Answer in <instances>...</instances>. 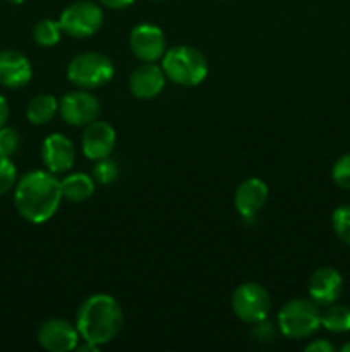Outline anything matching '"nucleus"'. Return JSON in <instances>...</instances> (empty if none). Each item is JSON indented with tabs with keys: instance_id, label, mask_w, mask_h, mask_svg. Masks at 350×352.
<instances>
[{
	"instance_id": "obj_1",
	"label": "nucleus",
	"mask_w": 350,
	"mask_h": 352,
	"mask_svg": "<svg viewBox=\"0 0 350 352\" xmlns=\"http://www.w3.org/2000/svg\"><path fill=\"white\" fill-rule=\"evenodd\" d=\"M62 198L60 181L48 170L27 172L14 188L17 213L31 223L48 222L57 213Z\"/></svg>"
},
{
	"instance_id": "obj_2",
	"label": "nucleus",
	"mask_w": 350,
	"mask_h": 352,
	"mask_svg": "<svg viewBox=\"0 0 350 352\" xmlns=\"http://www.w3.org/2000/svg\"><path fill=\"white\" fill-rule=\"evenodd\" d=\"M124 325V311L115 298L93 294L81 302L75 316V327L82 340L103 346L119 336Z\"/></svg>"
},
{
	"instance_id": "obj_3",
	"label": "nucleus",
	"mask_w": 350,
	"mask_h": 352,
	"mask_svg": "<svg viewBox=\"0 0 350 352\" xmlns=\"http://www.w3.org/2000/svg\"><path fill=\"white\" fill-rule=\"evenodd\" d=\"M161 69L170 81L180 86H198L208 76V60L194 47L178 45L165 52Z\"/></svg>"
},
{
	"instance_id": "obj_4",
	"label": "nucleus",
	"mask_w": 350,
	"mask_h": 352,
	"mask_svg": "<svg viewBox=\"0 0 350 352\" xmlns=\"http://www.w3.org/2000/svg\"><path fill=\"white\" fill-rule=\"evenodd\" d=\"M321 327V309L312 299H292L278 313V329L288 339L311 337Z\"/></svg>"
},
{
	"instance_id": "obj_5",
	"label": "nucleus",
	"mask_w": 350,
	"mask_h": 352,
	"mask_svg": "<svg viewBox=\"0 0 350 352\" xmlns=\"http://www.w3.org/2000/svg\"><path fill=\"white\" fill-rule=\"evenodd\" d=\"M112 60L98 52H84L69 62L67 78L81 89H96L105 86L113 78Z\"/></svg>"
},
{
	"instance_id": "obj_6",
	"label": "nucleus",
	"mask_w": 350,
	"mask_h": 352,
	"mask_svg": "<svg viewBox=\"0 0 350 352\" xmlns=\"http://www.w3.org/2000/svg\"><path fill=\"white\" fill-rule=\"evenodd\" d=\"M233 313L244 323H259L268 318L271 311V298L263 285L256 282H244L233 291L230 299Z\"/></svg>"
},
{
	"instance_id": "obj_7",
	"label": "nucleus",
	"mask_w": 350,
	"mask_h": 352,
	"mask_svg": "<svg viewBox=\"0 0 350 352\" xmlns=\"http://www.w3.org/2000/svg\"><path fill=\"white\" fill-rule=\"evenodd\" d=\"M58 23L69 36L88 38L102 28L103 10L89 0H79L62 10Z\"/></svg>"
},
{
	"instance_id": "obj_8",
	"label": "nucleus",
	"mask_w": 350,
	"mask_h": 352,
	"mask_svg": "<svg viewBox=\"0 0 350 352\" xmlns=\"http://www.w3.org/2000/svg\"><path fill=\"white\" fill-rule=\"evenodd\" d=\"M102 112L98 98L88 91H72L58 102V113L69 126L84 127L98 119Z\"/></svg>"
},
{
	"instance_id": "obj_9",
	"label": "nucleus",
	"mask_w": 350,
	"mask_h": 352,
	"mask_svg": "<svg viewBox=\"0 0 350 352\" xmlns=\"http://www.w3.org/2000/svg\"><path fill=\"white\" fill-rule=\"evenodd\" d=\"M36 339L43 349L50 352H69L78 347L79 330L67 320L51 318L41 323Z\"/></svg>"
},
{
	"instance_id": "obj_10",
	"label": "nucleus",
	"mask_w": 350,
	"mask_h": 352,
	"mask_svg": "<svg viewBox=\"0 0 350 352\" xmlns=\"http://www.w3.org/2000/svg\"><path fill=\"white\" fill-rule=\"evenodd\" d=\"M129 47L132 54L143 62H156L167 52L165 34L161 28L154 24H137L129 36Z\"/></svg>"
},
{
	"instance_id": "obj_11",
	"label": "nucleus",
	"mask_w": 350,
	"mask_h": 352,
	"mask_svg": "<svg viewBox=\"0 0 350 352\" xmlns=\"http://www.w3.org/2000/svg\"><path fill=\"white\" fill-rule=\"evenodd\" d=\"M117 143L115 129L105 120H93L84 126V133L81 138L82 153L89 160H102L110 157Z\"/></svg>"
},
{
	"instance_id": "obj_12",
	"label": "nucleus",
	"mask_w": 350,
	"mask_h": 352,
	"mask_svg": "<svg viewBox=\"0 0 350 352\" xmlns=\"http://www.w3.org/2000/svg\"><path fill=\"white\" fill-rule=\"evenodd\" d=\"M41 160L51 174L69 172L75 160V148L69 138L62 134H50L41 144Z\"/></svg>"
},
{
	"instance_id": "obj_13",
	"label": "nucleus",
	"mask_w": 350,
	"mask_h": 352,
	"mask_svg": "<svg viewBox=\"0 0 350 352\" xmlns=\"http://www.w3.org/2000/svg\"><path fill=\"white\" fill-rule=\"evenodd\" d=\"M343 289V278L335 268L321 267L311 275L307 284L309 298L319 306H329L340 298Z\"/></svg>"
},
{
	"instance_id": "obj_14",
	"label": "nucleus",
	"mask_w": 350,
	"mask_h": 352,
	"mask_svg": "<svg viewBox=\"0 0 350 352\" xmlns=\"http://www.w3.org/2000/svg\"><path fill=\"white\" fill-rule=\"evenodd\" d=\"M33 76V67L26 55L17 50H0V86L17 89L26 86Z\"/></svg>"
},
{
	"instance_id": "obj_15",
	"label": "nucleus",
	"mask_w": 350,
	"mask_h": 352,
	"mask_svg": "<svg viewBox=\"0 0 350 352\" xmlns=\"http://www.w3.org/2000/svg\"><path fill=\"white\" fill-rule=\"evenodd\" d=\"M163 69L154 62H144L143 65L136 67L129 78V89L136 98L151 100L161 93L165 86Z\"/></svg>"
},
{
	"instance_id": "obj_16",
	"label": "nucleus",
	"mask_w": 350,
	"mask_h": 352,
	"mask_svg": "<svg viewBox=\"0 0 350 352\" xmlns=\"http://www.w3.org/2000/svg\"><path fill=\"white\" fill-rule=\"evenodd\" d=\"M235 208L242 219H254L268 201V186L261 179L250 177L235 191Z\"/></svg>"
},
{
	"instance_id": "obj_17",
	"label": "nucleus",
	"mask_w": 350,
	"mask_h": 352,
	"mask_svg": "<svg viewBox=\"0 0 350 352\" xmlns=\"http://www.w3.org/2000/svg\"><path fill=\"white\" fill-rule=\"evenodd\" d=\"M62 196L71 203H82L95 192V181L84 172H74L60 181Z\"/></svg>"
},
{
	"instance_id": "obj_18",
	"label": "nucleus",
	"mask_w": 350,
	"mask_h": 352,
	"mask_svg": "<svg viewBox=\"0 0 350 352\" xmlns=\"http://www.w3.org/2000/svg\"><path fill=\"white\" fill-rule=\"evenodd\" d=\"M57 112H58L57 98L43 93V95H36L30 103H27L26 117L31 124H34V126H43V124L50 122Z\"/></svg>"
},
{
	"instance_id": "obj_19",
	"label": "nucleus",
	"mask_w": 350,
	"mask_h": 352,
	"mask_svg": "<svg viewBox=\"0 0 350 352\" xmlns=\"http://www.w3.org/2000/svg\"><path fill=\"white\" fill-rule=\"evenodd\" d=\"M321 327L331 333L350 332V308L343 305H329L321 311Z\"/></svg>"
},
{
	"instance_id": "obj_20",
	"label": "nucleus",
	"mask_w": 350,
	"mask_h": 352,
	"mask_svg": "<svg viewBox=\"0 0 350 352\" xmlns=\"http://www.w3.org/2000/svg\"><path fill=\"white\" fill-rule=\"evenodd\" d=\"M62 26L58 21L41 19L33 28V40L41 47H54L60 40Z\"/></svg>"
},
{
	"instance_id": "obj_21",
	"label": "nucleus",
	"mask_w": 350,
	"mask_h": 352,
	"mask_svg": "<svg viewBox=\"0 0 350 352\" xmlns=\"http://www.w3.org/2000/svg\"><path fill=\"white\" fill-rule=\"evenodd\" d=\"M93 181L98 182V184H112L119 179V167L113 160H110L108 157L102 158V160H96L93 165Z\"/></svg>"
},
{
	"instance_id": "obj_22",
	"label": "nucleus",
	"mask_w": 350,
	"mask_h": 352,
	"mask_svg": "<svg viewBox=\"0 0 350 352\" xmlns=\"http://www.w3.org/2000/svg\"><path fill=\"white\" fill-rule=\"evenodd\" d=\"M331 226L336 237L350 246V205L338 206L331 215Z\"/></svg>"
},
{
	"instance_id": "obj_23",
	"label": "nucleus",
	"mask_w": 350,
	"mask_h": 352,
	"mask_svg": "<svg viewBox=\"0 0 350 352\" xmlns=\"http://www.w3.org/2000/svg\"><path fill=\"white\" fill-rule=\"evenodd\" d=\"M19 133L14 127H0V157H14L17 153V150H19Z\"/></svg>"
},
{
	"instance_id": "obj_24",
	"label": "nucleus",
	"mask_w": 350,
	"mask_h": 352,
	"mask_svg": "<svg viewBox=\"0 0 350 352\" xmlns=\"http://www.w3.org/2000/svg\"><path fill=\"white\" fill-rule=\"evenodd\" d=\"M17 170L16 165L10 162V158L0 157V196L7 195L10 189L16 188Z\"/></svg>"
},
{
	"instance_id": "obj_25",
	"label": "nucleus",
	"mask_w": 350,
	"mask_h": 352,
	"mask_svg": "<svg viewBox=\"0 0 350 352\" xmlns=\"http://www.w3.org/2000/svg\"><path fill=\"white\" fill-rule=\"evenodd\" d=\"M331 177L338 188L350 191V153L343 155L336 160V164L333 165Z\"/></svg>"
},
{
	"instance_id": "obj_26",
	"label": "nucleus",
	"mask_w": 350,
	"mask_h": 352,
	"mask_svg": "<svg viewBox=\"0 0 350 352\" xmlns=\"http://www.w3.org/2000/svg\"><path fill=\"white\" fill-rule=\"evenodd\" d=\"M333 351H335V346L326 339H316L314 342H311L307 347H305V352H333Z\"/></svg>"
},
{
	"instance_id": "obj_27",
	"label": "nucleus",
	"mask_w": 350,
	"mask_h": 352,
	"mask_svg": "<svg viewBox=\"0 0 350 352\" xmlns=\"http://www.w3.org/2000/svg\"><path fill=\"white\" fill-rule=\"evenodd\" d=\"M105 7L113 10H120V9H126V7L132 6L134 0H100Z\"/></svg>"
},
{
	"instance_id": "obj_28",
	"label": "nucleus",
	"mask_w": 350,
	"mask_h": 352,
	"mask_svg": "<svg viewBox=\"0 0 350 352\" xmlns=\"http://www.w3.org/2000/svg\"><path fill=\"white\" fill-rule=\"evenodd\" d=\"M7 119H9V105H7V100L0 95V127L5 126Z\"/></svg>"
},
{
	"instance_id": "obj_29",
	"label": "nucleus",
	"mask_w": 350,
	"mask_h": 352,
	"mask_svg": "<svg viewBox=\"0 0 350 352\" xmlns=\"http://www.w3.org/2000/svg\"><path fill=\"white\" fill-rule=\"evenodd\" d=\"M100 346H96V344L93 342H88V340H84V344H78V347H75V351L79 352H98Z\"/></svg>"
},
{
	"instance_id": "obj_30",
	"label": "nucleus",
	"mask_w": 350,
	"mask_h": 352,
	"mask_svg": "<svg viewBox=\"0 0 350 352\" xmlns=\"http://www.w3.org/2000/svg\"><path fill=\"white\" fill-rule=\"evenodd\" d=\"M9 3H14V6H21V3H24L26 0H7Z\"/></svg>"
},
{
	"instance_id": "obj_31",
	"label": "nucleus",
	"mask_w": 350,
	"mask_h": 352,
	"mask_svg": "<svg viewBox=\"0 0 350 352\" xmlns=\"http://www.w3.org/2000/svg\"><path fill=\"white\" fill-rule=\"evenodd\" d=\"M342 351H343V352H350V342H347L345 346L342 347Z\"/></svg>"
},
{
	"instance_id": "obj_32",
	"label": "nucleus",
	"mask_w": 350,
	"mask_h": 352,
	"mask_svg": "<svg viewBox=\"0 0 350 352\" xmlns=\"http://www.w3.org/2000/svg\"><path fill=\"white\" fill-rule=\"evenodd\" d=\"M154 2H160V0H154Z\"/></svg>"
}]
</instances>
